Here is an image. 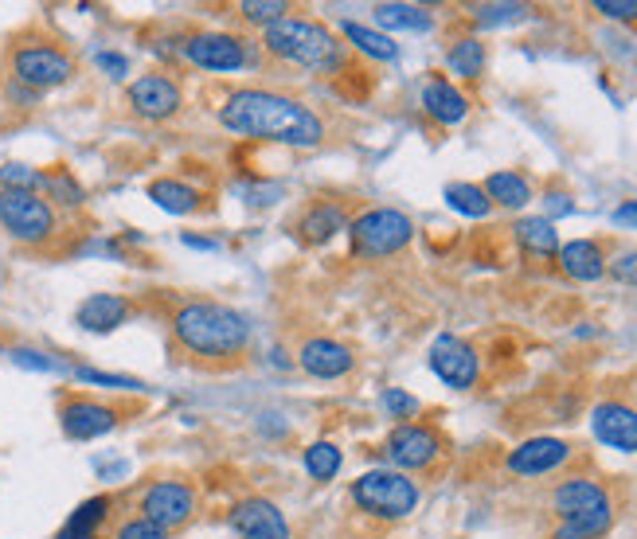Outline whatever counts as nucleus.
Listing matches in <instances>:
<instances>
[{"instance_id":"obj_27","label":"nucleus","mask_w":637,"mask_h":539,"mask_svg":"<svg viewBox=\"0 0 637 539\" xmlns=\"http://www.w3.org/2000/svg\"><path fill=\"white\" fill-rule=\"evenodd\" d=\"M344 39H349L352 47H356L360 55H368V59H379V64H387V59H396L399 55V44L391 36H384V32H372V27L364 24H341Z\"/></svg>"},{"instance_id":"obj_6","label":"nucleus","mask_w":637,"mask_h":539,"mask_svg":"<svg viewBox=\"0 0 637 539\" xmlns=\"http://www.w3.org/2000/svg\"><path fill=\"white\" fill-rule=\"evenodd\" d=\"M349 234L356 254H364V259H387V254H399L411 243L414 227L396 207H372V211L352 219Z\"/></svg>"},{"instance_id":"obj_24","label":"nucleus","mask_w":637,"mask_h":539,"mask_svg":"<svg viewBox=\"0 0 637 539\" xmlns=\"http://www.w3.org/2000/svg\"><path fill=\"white\" fill-rule=\"evenodd\" d=\"M337 231H344V211L337 204H314L306 216H302V223H297L302 243H309V246L329 243Z\"/></svg>"},{"instance_id":"obj_32","label":"nucleus","mask_w":637,"mask_h":539,"mask_svg":"<svg viewBox=\"0 0 637 539\" xmlns=\"http://www.w3.org/2000/svg\"><path fill=\"white\" fill-rule=\"evenodd\" d=\"M302 466H306V473L314 477V481H332V477L341 473V449L332 446V441H314V446L306 449Z\"/></svg>"},{"instance_id":"obj_15","label":"nucleus","mask_w":637,"mask_h":539,"mask_svg":"<svg viewBox=\"0 0 637 539\" xmlns=\"http://www.w3.org/2000/svg\"><path fill=\"white\" fill-rule=\"evenodd\" d=\"M591 426H594V438L606 441L611 449L637 454V411L629 403H618V399L599 403L591 414Z\"/></svg>"},{"instance_id":"obj_8","label":"nucleus","mask_w":637,"mask_h":539,"mask_svg":"<svg viewBox=\"0 0 637 539\" xmlns=\"http://www.w3.org/2000/svg\"><path fill=\"white\" fill-rule=\"evenodd\" d=\"M192 513H196V493L184 481H153L141 493V516L164 531L184 528L192 520Z\"/></svg>"},{"instance_id":"obj_17","label":"nucleus","mask_w":637,"mask_h":539,"mask_svg":"<svg viewBox=\"0 0 637 539\" xmlns=\"http://www.w3.org/2000/svg\"><path fill=\"white\" fill-rule=\"evenodd\" d=\"M297 364H302V371H309V376H317V379H341L352 371L356 356H352V348H344L341 341H332V336H314V341L302 344Z\"/></svg>"},{"instance_id":"obj_18","label":"nucleus","mask_w":637,"mask_h":539,"mask_svg":"<svg viewBox=\"0 0 637 539\" xmlns=\"http://www.w3.org/2000/svg\"><path fill=\"white\" fill-rule=\"evenodd\" d=\"M606 504H611V496H606V489H602L599 481H591V477H571V481L556 485V493H551V508L559 513V520L594 513V508H606Z\"/></svg>"},{"instance_id":"obj_2","label":"nucleus","mask_w":637,"mask_h":539,"mask_svg":"<svg viewBox=\"0 0 637 539\" xmlns=\"http://www.w3.org/2000/svg\"><path fill=\"white\" fill-rule=\"evenodd\" d=\"M172 336L184 352L200 359H239L251 329L235 309L219 301H189L172 313Z\"/></svg>"},{"instance_id":"obj_43","label":"nucleus","mask_w":637,"mask_h":539,"mask_svg":"<svg viewBox=\"0 0 637 539\" xmlns=\"http://www.w3.org/2000/svg\"><path fill=\"white\" fill-rule=\"evenodd\" d=\"M99 67H102L106 74H114V79H122V74L129 71V59H126V55L102 51V55H99Z\"/></svg>"},{"instance_id":"obj_34","label":"nucleus","mask_w":637,"mask_h":539,"mask_svg":"<svg viewBox=\"0 0 637 539\" xmlns=\"http://www.w3.org/2000/svg\"><path fill=\"white\" fill-rule=\"evenodd\" d=\"M239 12H242V20H251V24L270 27V24H278V20L286 16L289 4H282V0H242Z\"/></svg>"},{"instance_id":"obj_12","label":"nucleus","mask_w":637,"mask_h":539,"mask_svg":"<svg viewBox=\"0 0 637 539\" xmlns=\"http://www.w3.org/2000/svg\"><path fill=\"white\" fill-rule=\"evenodd\" d=\"M231 524L242 539H289V524L282 508L266 496H247L231 508Z\"/></svg>"},{"instance_id":"obj_35","label":"nucleus","mask_w":637,"mask_h":539,"mask_svg":"<svg viewBox=\"0 0 637 539\" xmlns=\"http://www.w3.org/2000/svg\"><path fill=\"white\" fill-rule=\"evenodd\" d=\"M0 188H16V192H36L44 188V176L27 164H4L0 169Z\"/></svg>"},{"instance_id":"obj_19","label":"nucleus","mask_w":637,"mask_h":539,"mask_svg":"<svg viewBox=\"0 0 637 539\" xmlns=\"http://www.w3.org/2000/svg\"><path fill=\"white\" fill-rule=\"evenodd\" d=\"M129 313H134V306L122 294H90L79 306V313H75V321L87 333H114L117 324L129 321Z\"/></svg>"},{"instance_id":"obj_28","label":"nucleus","mask_w":637,"mask_h":539,"mask_svg":"<svg viewBox=\"0 0 637 539\" xmlns=\"http://www.w3.org/2000/svg\"><path fill=\"white\" fill-rule=\"evenodd\" d=\"M606 531H611V504H606V508H594V513L559 520L551 539H599V536H606Z\"/></svg>"},{"instance_id":"obj_16","label":"nucleus","mask_w":637,"mask_h":539,"mask_svg":"<svg viewBox=\"0 0 637 539\" xmlns=\"http://www.w3.org/2000/svg\"><path fill=\"white\" fill-rule=\"evenodd\" d=\"M59 423H64V434L71 441H90V438H102L117 426V414L114 406L106 403H94V399H71L64 403L59 411Z\"/></svg>"},{"instance_id":"obj_29","label":"nucleus","mask_w":637,"mask_h":539,"mask_svg":"<svg viewBox=\"0 0 637 539\" xmlns=\"http://www.w3.org/2000/svg\"><path fill=\"white\" fill-rule=\"evenodd\" d=\"M446 67L454 74H462V79H481V71H485V44H481V39H474V36L458 39V44H450Z\"/></svg>"},{"instance_id":"obj_30","label":"nucleus","mask_w":637,"mask_h":539,"mask_svg":"<svg viewBox=\"0 0 637 539\" xmlns=\"http://www.w3.org/2000/svg\"><path fill=\"white\" fill-rule=\"evenodd\" d=\"M446 204L454 207V211H462V216H469V219H485L489 211H493V204H489V196H485L481 184H466V180L446 184Z\"/></svg>"},{"instance_id":"obj_26","label":"nucleus","mask_w":637,"mask_h":539,"mask_svg":"<svg viewBox=\"0 0 637 539\" xmlns=\"http://www.w3.org/2000/svg\"><path fill=\"white\" fill-rule=\"evenodd\" d=\"M110 513V496H90L71 513V520L64 524L59 539H99V524Z\"/></svg>"},{"instance_id":"obj_33","label":"nucleus","mask_w":637,"mask_h":539,"mask_svg":"<svg viewBox=\"0 0 637 539\" xmlns=\"http://www.w3.org/2000/svg\"><path fill=\"white\" fill-rule=\"evenodd\" d=\"M44 188H47V199H55V204L64 207H79L82 204V188L71 180V172L67 169H55L44 176Z\"/></svg>"},{"instance_id":"obj_23","label":"nucleus","mask_w":637,"mask_h":539,"mask_svg":"<svg viewBox=\"0 0 637 539\" xmlns=\"http://www.w3.org/2000/svg\"><path fill=\"white\" fill-rule=\"evenodd\" d=\"M512 234H516V243H521L524 254H532V259H556L559 254V234H556V223L544 216H528L521 219V223L512 227Z\"/></svg>"},{"instance_id":"obj_39","label":"nucleus","mask_w":637,"mask_h":539,"mask_svg":"<svg viewBox=\"0 0 637 539\" xmlns=\"http://www.w3.org/2000/svg\"><path fill=\"white\" fill-rule=\"evenodd\" d=\"M9 356H12V364H16V368H27V371H59V364H55L52 356H44V352H36V348H12Z\"/></svg>"},{"instance_id":"obj_45","label":"nucleus","mask_w":637,"mask_h":539,"mask_svg":"<svg viewBox=\"0 0 637 539\" xmlns=\"http://www.w3.org/2000/svg\"><path fill=\"white\" fill-rule=\"evenodd\" d=\"M548 211H556V216H567V211H571V199H567V196H548Z\"/></svg>"},{"instance_id":"obj_20","label":"nucleus","mask_w":637,"mask_h":539,"mask_svg":"<svg viewBox=\"0 0 637 539\" xmlns=\"http://www.w3.org/2000/svg\"><path fill=\"white\" fill-rule=\"evenodd\" d=\"M556 262L564 266L567 278L575 282H599L606 274V254L594 239H575V243H564L556 254Z\"/></svg>"},{"instance_id":"obj_44","label":"nucleus","mask_w":637,"mask_h":539,"mask_svg":"<svg viewBox=\"0 0 637 539\" xmlns=\"http://www.w3.org/2000/svg\"><path fill=\"white\" fill-rule=\"evenodd\" d=\"M614 223H618V227H637V199H626L622 207H614Z\"/></svg>"},{"instance_id":"obj_9","label":"nucleus","mask_w":637,"mask_h":539,"mask_svg":"<svg viewBox=\"0 0 637 539\" xmlns=\"http://www.w3.org/2000/svg\"><path fill=\"white\" fill-rule=\"evenodd\" d=\"M431 368L446 387L466 391V387L477 383V352L469 348L462 336L442 333L439 341L431 344Z\"/></svg>"},{"instance_id":"obj_42","label":"nucleus","mask_w":637,"mask_h":539,"mask_svg":"<svg viewBox=\"0 0 637 539\" xmlns=\"http://www.w3.org/2000/svg\"><path fill=\"white\" fill-rule=\"evenodd\" d=\"M614 278L618 282H626V286H634L637 289V251H629V254H622L618 262H614Z\"/></svg>"},{"instance_id":"obj_3","label":"nucleus","mask_w":637,"mask_h":539,"mask_svg":"<svg viewBox=\"0 0 637 539\" xmlns=\"http://www.w3.org/2000/svg\"><path fill=\"white\" fill-rule=\"evenodd\" d=\"M262 47L314 74H332L344 67V44L309 16H282L278 24L262 27Z\"/></svg>"},{"instance_id":"obj_10","label":"nucleus","mask_w":637,"mask_h":539,"mask_svg":"<svg viewBox=\"0 0 637 539\" xmlns=\"http://www.w3.org/2000/svg\"><path fill=\"white\" fill-rule=\"evenodd\" d=\"M442 454V438L431 426H396L387 434V458L396 461L399 469H426L434 466V458Z\"/></svg>"},{"instance_id":"obj_5","label":"nucleus","mask_w":637,"mask_h":539,"mask_svg":"<svg viewBox=\"0 0 637 539\" xmlns=\"http://www.w3.org/2000/svg\"><path fill=\"white\" fill-rule=\"evenodd\" d=\"M0 227H4L16 243L39 246L55 234L59 219H55V207L47 204V196H39V192L0 188Z\"/></svg>"},{"instance_id":"obj_31","label":"nucleus","mask_w":637,"mask_h":539,"mask_svg":"<svg viewBox=\"0 0 637 539\" xmlns=\"http://www.w3.org/2000/svg\"><path fill=\"white\" fill-rule=\"evenodd\" d=\"M376 20L384 27H396V32H422V27H431V12L419 9V4H376Z\"/></svg>"},{"instance_id":"obj_4","label":"nucleus","mask_w":637,"mask_h":539,"mask_svg":"<svg viewBox=\"0 0 637 539\" xmlns=\"http://www.w3.org/2000/svg\"><path fill=\"white\" fill-rule=\"evenodd\" d=\"M352 504L376 520H403L419 504V485L399 469H372L352 481Z\"/></svg>"},{"instance_id":"obj_41","label":"nucleus","mask_w":637,"mask_h":539,"mask_svg":"<svg viewBox=\"0 0 637 539\" xmlns=\"http://www.w3.org/2000/svg\"><path fill=\"white\" fill-rule=\"evenodd\" d=\"M594 12L606 20H637V0H594Z\"/></svg>"},{"instance_id":"obj_40","label":"nucleus","mask_w":637,"mask_h":539,"mask_svg":"<svg viewBox=\"0 0 637 539\" xmlns=\"http://www.w3.org/2000/svg\"><path fill=\"white\" fill-rule=\"evenodd\" d=\"M75 376L82 379V383H99V387H117V391H137V379H126V376H102V371H90V368H79Z\"/></svg>"},{"instance_id":"obj_22","label":"nucleus","mask_w":637,"mask_h":539,"mask_svg":"<svg viewBox=\"0 0 637 539\" xmlns=\"http://www.w3.org/2000/svg\"><path fill=\"white\" fill-rule=\"evenodd\" d=\"M149 199H153L161 211H169V216H192V211L204 207V196H200L196 188H189L184 180H172V176L153 180V184H149Z\"/></svg>"},{"instance_id":"obj_1","label":"nucleus","mask_w":637,"mask_h":539,"mask_svg":"<svg viewBox=\"0 0 637 539\" xmlns=\"http://www.w3.org/2000/svg\"><path fill=\"white\" fill-rule=\"evenodd\" d=\"M219 122L227 134L289 145V149H317L325 141L321 117L306 102L278 94V90H235L219 106Z\"/></svg>"},{"instance_id":"obj_21","label":"nucleus","mask_w":637,"mask_h":539,"mask_svg":"<svg viewBox=\"0 0 637 539\" xmlns=\"http://www.w3.org/2000/svg\"><path fill=\"white\" fill-rule=\"evenodd\" d=\"M422 110H426L439 126H458L469 114V99L458 87H450L446 79H431L422 87Z\"/></svg>"},{"instance_id":"obj_25","label":"nucleus","mask_w":637,"mask_h":539,"mask_svg":"<svg viewBox=\"0 0 637 539\" xmlns=\"http://www.w3.org/2000/svg\"><path fill=\"white\" fill-rule=\"evenodd\" d=\"M485 196H489V204H501V207H512V211H521L524 204L532 199V188H528V180L521 176V172H493V176L481 184Z\"/></svg>"},{"instance_id":"obj_38","label":"nucleus","mask_w":637,"mask_h":539,"mask_svg":"<svg viewBox=\"0 0 637 539\" xmlns=\"http://www.w3.org/2000/svg\"><path fill=\"white\" fill-rule=\"evenodd\" d=\"M379 403H384L387 414H396V418H411V414H419V399L407 395V391H399V387H387Z\"/></svg>"},{"instance_id":"obj_14","label":"nucleus","mask_w":637,"mask_h":539,"mask_svg":"<svg viewBox=\"0 0 637 539\" xmlns=\"http://www.w3.org/2000/svg\"><path fill=\"white\" fill-rule=\"evenodd\" d=\"M571 461V446L559 438H528L509 454V473L516 477H548Z\"/></svg>"},{"instance_id":"obj_36","label":"nucleus","mask_w":637,"mask_h":539,"mask_svg":"<svg viewBox=\"0 0 637 539\" xmlns=\"http://www.w3.org/2000/svg\"><path fill=\"white\" fill-rule=\"evenodd\" d=\"M474 16L481 24H512V20L528 16V4H477Z\"/></svg>"},{"instance_id":"obj_13","label":"nucleus","mask_w":637,"mask_h":539,"mask_svg":"<svg viewBox=\"0 0 637 539\" xmlns=\"http://www.w3.org/2000/svg\"><path fill=\"white\" fill-rule=\"evenodd\" d=\"M184 55L204 71H239L247 64V47L242 39L227 36V32H200L184 44Z\"/></svg>"},{"instance_id":"obj_7","label":"nucleus","mask_w":637,"mask_h":539,"mask_svg":"<svg viewBox=\"0 0 637 539\" xmlns=\"http://www.w3.org/2000/svg\"><path fill=\"white\" fill-rule=\"evenodd\" d=\"M12 79L24 82L27 90H52L64 87L75 74V59L64 47L47 44V39H27L12 47Z\"/></svg>"},{"instance_id":"obj_37","label":"nucleus","mask_w":637,"mask_h":539,"mask_svg":"<svg viewBox=\"0 0 637 539\" xmlns=\"http://www.w3.org/2000/svg\"><path fill=\"white\" fill-rule=\"evenodd\" d=\"M114 539H169V531L157 528L153 520H145V516H134V520L117 524Z\"/></svg>"},{"instance_id":"obj_11","label":"nucleus","mask_w":637,"mask_h":539,"mask_svg":"<svg viewBox=\"0 0 637 539\" xmlns=\"http://www.w3.org/2000/svg\"><path fill=\"white\" fill-rule=\"evenodd\" d=\"M129 106L145 122H164L180 110V87L169 74H141V79L129 82Z\"/></svg>"}]
</instances>
